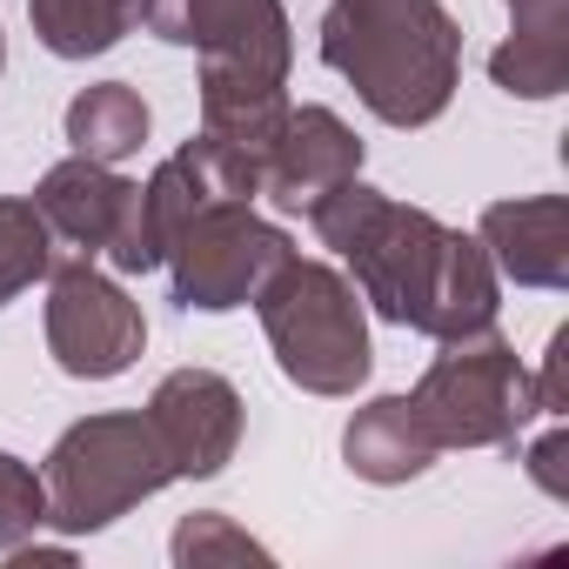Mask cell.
I'll return each mask as SVG.
<instances>
[{"mask_svg": "<svg viewBox=\"0 0 569 569\" xmlns=\"http://www.w3.org/2000/svg\"><path fill=\"white\" fill-rule=\"evenodd\" d=\"M322 248H336L356 274V296L416 336H469L496 322V296L502 274L489 261V248L449 221H436L429 208H409L382 188H369L362 174L342 181L316 214Z\"/></svg>", "mask_w": 569, "mask_h": 569, "instance_id": "cell-1", "label": "cell"}, {"mask_svg": "<svg viewBox=\"0 0 569 569\" xmlns=\"http://www.w3.org/2000/svg\"><path fill=\"white\" fill-rule=\"evenodd\" d=\"M322 61L389 128H429L462 81V28L442 0H329Z\"/></svg>", "mask_w": 569, "mask_h": 569, "instance_id": "cell-2", "label": "cell"}, {"mask_svg": "<svg viewBox=\"0 0 569 569\" xmlns=\"http://www.w3.org/2000/svg\"><path fill=\"white\" fill-rule=\"evenodd\" d=\"M261 336L274 349V369L309 396H356L369 382V316L356 281L336 274L329 261L289 254L254 296Z\"/></svg>", "mask_w": 569, "mask_h": 569, "instance_id": "cell-3", "label": "cell"}, {"mask_svg": "<svg viewBox=\"0 0 569 569\" xmlns=\"http://www.w3.org/2000/svg\"><path fill=\"white\" fill-rule=\"evenodd\" d=\"M41 482H48V522L61 536H94L121 522L134 502L161 496L174 482V462L141 409H114V416H88L61 429Z\"/></svg>", "mask_w": 569, "mask_h": 569, "instance_id": "cell-4", "label": "cell"}, {"mask_svg": "<svg viewBox=\"0 0 569 569\" xmlns=\"http://www.w3.org/2000/svg\"><path fill=\"white\" fill-rule=\"evenodd\" d=\"M409 402H416L422 429L436 436V449H502L542 416L536 376L516 362V349L496 336V322L449 336L442 356L409 389Z\"/></svg>", "mask_w": 569, "mask_h": 569, "instance_id": "cell-5", "label": "cell"}, {"mask_svg": "<svg viewBox=\"0 0 569 569\" xmlns=\"http://www.w3.org/2000/svg\"><path fill=\"white\" fill-rule=\"evenodd\" d=\"M289 254H296L289 228L261 221L254 201H221V208L194 214V221L168 241L161 268H168V281H174V302H181V309L228 316V309H248V302L261 296V281L289 261Z\"/></svg>", "mask_w": 569, "mask_h": 569, "instance_id": "cell-6", "label": "cell"}, {"mask_svg": "<svg viewBox=\"0 0 569 569\" xmlns=\"http://www.w3.org/2000/svg\"><path fill=\"white\" fill-rule=\"evenodd\" d=\"M254 194H261V168H254L248 154L221 148L214 134H194V141H181V148L134 188V214H128V228L114 234L108 261H114L121 274H148V268H161L168 241H174L194 214H208V208H221V201H254Z\"/></svg>", "mask_w": 569, "mask_h": 569, "instance_id": "cell-7", "label": "cell"}, {"mask_svg": "<svg viewBox=\"0 0 569 569\" xmlns=\"http://www.w3.org/2000/svg\"><path fill=\"white\" fill-rule=\"evenodd\" d=\"M141 349H148L141 302H128V289L94 268V254L48 268V356L61 362V376L114 382L141 362Z\"/></svg>", "mask_w": 569, "mask_h": 569, "instance_id": "cell-8", "label": "cell"}, {"mask_svg": "<svg viewBox=\"0 0 569 569\" xmlns=\"http://www.w3.org/2000/svg\"><path fill=\"white\" fill-rule=\"evenodd\" d=\"M168 48H194L208 68H248L268 81H289L296 28L281 0H148L141 14Z\"/></svg>", "mask_w": 569, "mask_h": 569, "instance_id": "cell-9", "label": "cell"}, {"mask_svg": "<svg viewBox=\"0 0 569 569\" xmlns=\"http://www.w3.org/2000/svg\"><path fill=\"white\" fill-rule=\"evenodd\" d=\"M174 462V482H201V476H221L241 449V389L214 369H174L154 382L148 409H141Z\"/></svg>", "mask_w": 569, "mask_h": 569, "instance_id": "cell-10", "label": "cell"}, {"mask_svg": "<svg viewBox=\"0 0 569 569\" xmlns=\"http://www.w3.org/2000/svg\"><path fill=\"white\" fill-rule=\"evenodd\" d=\"M362 174V141L356 128L322 108V101H302L289 108V121H281L268 161H261V194L281 208V214H316L342 181Z\"/></svg>", "mask_w": 569, "mask_h": 569, "instance_id": "cell-11", "label": "cell"}, {"mask_svg": "<svg viewBox=\"0 0 569 569\" xmlns=\"http://www.w3.org/2000/svg\"><path fill=\"white\" fill-rule=\"evenodd\" d=\"M476 241L489 248L496 274L516 281V289H569V201L562 194L489 201Z\"/></svg>", "mask_w": 569, "mask_h": 569, "instance_id": "cell-12", "label": "cell"}, {"mask_svg": "<svg viewBox=\"0 0 569 569\" xmlns=\"http://www.w3.org/2000/svg\"><path fill=\"white\" fill-rule=\"evenodd\" d=\"M134 188H141V181L114 174L108 161L68 154V161H54V168L41 174L34 208H41L48 234H61L68 248H81V254H108L114 234H121L128 214H134Z\"/></svg>", "mask_w": 569, "mask_h": 569, "instance_id": "cell-13", "label": "cell"}, {"mask_svg": "<svg viewBox=\"0 0 569 569\" xmlns=\"http://www.w3.org/2000/svg\"><path fill=\"white\" fill-rule=\"evenodd\" d=\"M509 41L489 54V81L516 101H556L569 88V0H502Z\"/></svg>", "mask_w": 569, "mask_h": 569, "instance_id": "cell-14", "label": "cell"}, {"mask_svg": "<svg viewBox=\"0 0 569 569\" xmlns=\"http://www.w3.org/2000/svg\"><path fill=\"white\" fill-rule=\"evenodd\" d=\"M289 81H268L248 68H208L201 61V134H214L221 148L248 154L254 168L268 161L281 121H289Z\"/></svg>", "mask_w": 569, "mask_h": 569, "instance_id": "cell-15", "label": "cell"}, {"mask_svg": "<svg viewBox=\"0 0 569 569\" xmlns=\"http://www.w3.org/2000/svg\"><path fill=\"white\" fill-rule=\"evenodd\" d=\"M436 456H442V449H436V436L422 429V416H416L409 396H376V402H362V409L349 416V429H342V462H349L362 482H382V489L416 482Z\"/></svg>", "mask_w": 569, "mask_h": 569, "instance_id": "cell-16", "label": "cell"}, {"mask_svg": "<svg viewBox=\"0 0 569 569\" xmlns=\"http://www.w3.org/2000/svg\"><path fill=\"white\" fill-rule=\"evenodd\" d=\"M148 14V0H28V28L54 61H88L121 48Z\"/></svg>", "mask_w": 569, "mask_h": 569, "instance_id": "cell-17", "label": "cell"}, {"mask_svg": "<svg viewBox=\"0 0 569 569\" xmlns=\"http://www.w3.org/2000/svg\"><path fill=\"white\" fill-rule=\"evenodd\" d=\"M68 141H74V154L121 168V161L141 154V141H148V101H141L128 81H94V88H81V94L68 101Z\"/></svg>", "mask_w": 569, "mask_h": 569, "instance_id": "cell-18", "label": "cell"}, {"mask_svg": "<svg viewBox=\"0 0 569 569\" xmlns=\"http://www.w3.org/2000/svg\"><path fill=\"white\" fill-rule=\"evenodd\" d=\"M48 268H54V234H48L41 208L0 194V309L28 296L34 281H48Z\"/></svg>", "mask_w": 569, "mask_h": 569, "instance_id": "cell-19", "label": "cell"}, {"mask_svg": "<svg viewBox=\"0 0 569 569\" xmlns=\"http://www.w3.org/2000/svg\"><path fill=\"white\" fill-rule=\"evenodd\" d=\"M174 562L181 569H201V562H268V549L248 536V529H234L221 509H194V516H181V529H174Z\"/></svg>", "mask_w": 569, "mask_h": 569, "instance_id": "cell-20", "label": "cell"}, {"mask_svg": "<svg viewBox=\"0 0 569 569\" xmlns=\"http://www.w3.org/2000/svg\"><path fill=\"white\" fill-rule=\"evenodd\" d=\"M41 522H48V482L34 476V462L0 449V556L41 536Z\"/></svg>", "mask_w": 569, "mask_h": 569, "instance_id": "cell-21", "label": "cell"}, {"mask_svg": "<svg viewBox=\"0 0 569 569\" xmlns=\"http://www.w3.org/2000/svg\"><path fill=\"white\" fill-rule=\"evenodd\" d=\"M562 449H569V436L556 429V436H542L536 449H529V476L549 489V496H569V482H562Z\"/></svg>", "mask_w": 569, "mask_h": 569, "instance_id": "cell-22", "label": "cell"}, {"mask_svg": "<svg viewBox=\"0 0 569 569\" xmlns=\"http://www.w3.org/2000/svg\"><path fill=\"white\" fill-rule=\"evenodd\" d=\"M0 74H8V41H0Z\"/></svg>", "mask_w": 569, "mask_h": 569, "instance_id": "cell-23", "label": "cell"}]
</instances>
